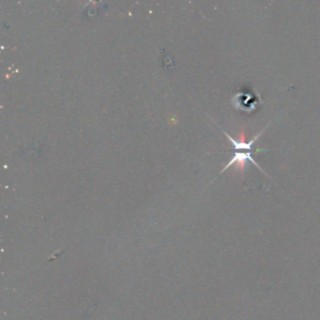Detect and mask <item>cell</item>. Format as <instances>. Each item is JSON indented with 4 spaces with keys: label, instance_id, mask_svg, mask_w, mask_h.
<instances>
[{
    "label": "cell",
    "instance_id": "cell-1",
    "mask_svg": "<svg viewBox=\"0 0 320 320\" xmlns=\"http://www.w3.org/2000/svg\"><path fill=\"white\" fill-rule=\"evenodd\" d=\"M260 151H267V149H261V150L257 151V152H252V151H245V152L236 151L234 155H233V157H232L231 161L228 163V165H227V166L225 167V168L222 169V171H221V174L225 172V171L228 169V167H232L234 164H237V165H238V167H240L241 169H243L244 167L246 166L247 161H250V162L252 163L255 167L259 168V170H261L262 173H264L265 175H267V174L263 171V169H262L261 167H259V165L255 163V161L252 159V154L259 153ZM267 176H268V175H267Z\"/></svg>",
    "mask_w": 320,
    "mask_h": 320
},
{
    "label": "cell",
    "instance_id": "cell-2",
    "mask_svg": "<svg viewBox=\"0 0 320 320\" xmlns=\"http://www.w3.org/2000/svg\"><path fill=\"white\" fill-rule=\"evenodd\" d=\"M266 128H267V127H266ZM266 128H265V129H266ZM265 129L263 130V131H261L258 136H255V137H253L252 140L250 142H248V143L245 142V140L243 139V137H241L240 140H237V141H236L231 136H229L228 134H227L225 131H222V132H223V134L226 135V136L228 137V139L231 141L232 145L234 146V148L237 151H240L241 149H244V150H246V151H252V144H253V142H255L258 140V138H259V136L263 134Z\"/></svg>",
    "mask_w": 320,
    "mask_h": 320
}]
</instances>
